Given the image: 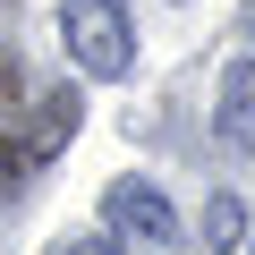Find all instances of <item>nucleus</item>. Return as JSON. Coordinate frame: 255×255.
<instances>
[{"instance_id": "obj_1", "label": "nucleus", "mask_w": 255, "mask_h": 255, "mask_svg": "<svg viewBox=\"0 0 255 255\" xmlns=\"http://www.w3.org/2000/svg\"><path fill=\"white\" fill-rule=\"evenodd\" d=\"M60 34L85 77H128L136 68V34H128V0H60Z\"/></svg>"}, {"instance_id": "obj_2", "label": "nucleus", "mask_w": 255, "mask_h": 255, "mask_svg": "<svg viewBox=\"0 0 255 255\" xmlns=\"http://www.w3.org/2000/svg\"><path fill=\"white\" fill-rule=\"evenodd\" d=\"M102 221H111V238H136V247H170L179 238V213H170V196L153 179H111L102 187Z\"/></svg>"}, {"instance_id": "obj_3", "label": "nucleus", "mask_w": 255, "mask_h": 255, "mask_svg": "<svg viewBox=\"0 0 255 255\" xmlns=\"http://www.w3.org/2000/svg\"><path fill=\"white\" fill-rule=\"evenodd\" d=\"M213 119H221V136H230L238 153H255V60H238V68L221 77V111H213Z\"/></svg>"}, {"instance_id": "obj_4", "label": "nucleus", "mask_w": 255, "mask_h": 255, "mask_svg": "<svg viewBox=\"0 0 255 255\" xmlns=\"http://www.w3.org/2000/svg\"><path fill=\"white\" fill-rule=\"evenodd\" d=\"M68 136H77V94H68V85H60V94H51V102H43V119H34V136H26V145H34V153H43V162H51V153H60V145H68Z\"/></svg>"}, {"instance_id": "obj_5", "label": "nucleus", "mask_w": 255, "mask_h": 255, "mask_svg": "<svg viewBox=\"0 0 255 255\" xmlns=\"http://www.w3.org/2000/svg\"><path fill=\"white\" fill-rule=\"evenodd\" d=\"M34 162H43V153H34L26 136H0V196H26V179H34Z\"/></svg>"}, {"instance_id": "obj_6", "label": "nucleus", "mask_w": 255, "mask_h": 255, "mask_svg": "<svg viewBox=\"0 0 255 255\" xmlns=\"http://www.w3.org/2000/svg\"><path fill=\"white\" fill-rule=\"evenodd\" d=\"M238 238H247L238 196H213V204H204V247H238Z\"/></svg>"}, {"instance_id": "obj_7", "label": "nucleus", "mask_w": 255, "mask_h": 255, "mask_svg": "<svg viewBox=\"0 0 255 255\" xmlns=\"http://www.w3.org/2000/svg\"><path fill=\"white\" fill-rule=\"evenodd\" d=\"M43 255H119V238H111V230H68V238H51Z\"/></svg>"}, {"instance_id": "obj_8", "label": "nucleus", "mask_w": 255, "mask_h": 255, "mask_svg": "<svg viewBox=\"0 0 255 255\" xmlns=\"http://www.w3.org/2000/svg\"><path fill=\"white\" fill-rule=\"evenodd\" d=\"M0 102H17V60L0 51Z\"/></svg>"}, {"instance_id": "obj_9", "label": "nucleus", "mask_w": 255, "mask_h": 255, "mask_svg": "<svg viewBox=\"0 0 255 255\" xmlns=\"http://www.w3.org/2000/svg\"><path fill=\"white\" fill-rule=\"evenodd\" d=\"M238 34H247V43H255V0H247V17H238Z\"/></svg>"}, {"instance_id": "obj_10", "label": "nucleus", "mask_w": 255, "mask_h": 255, "mask_svg": "<svg viewBox=\"0 0 255 255\" xmlns=\"http://www.w3.org/2000/svg\"><path fill=\"white\" fill-rule=\"evenodd\" d=\"M247 247H255V238H247Z\"/></svg>"}]
</instances>
